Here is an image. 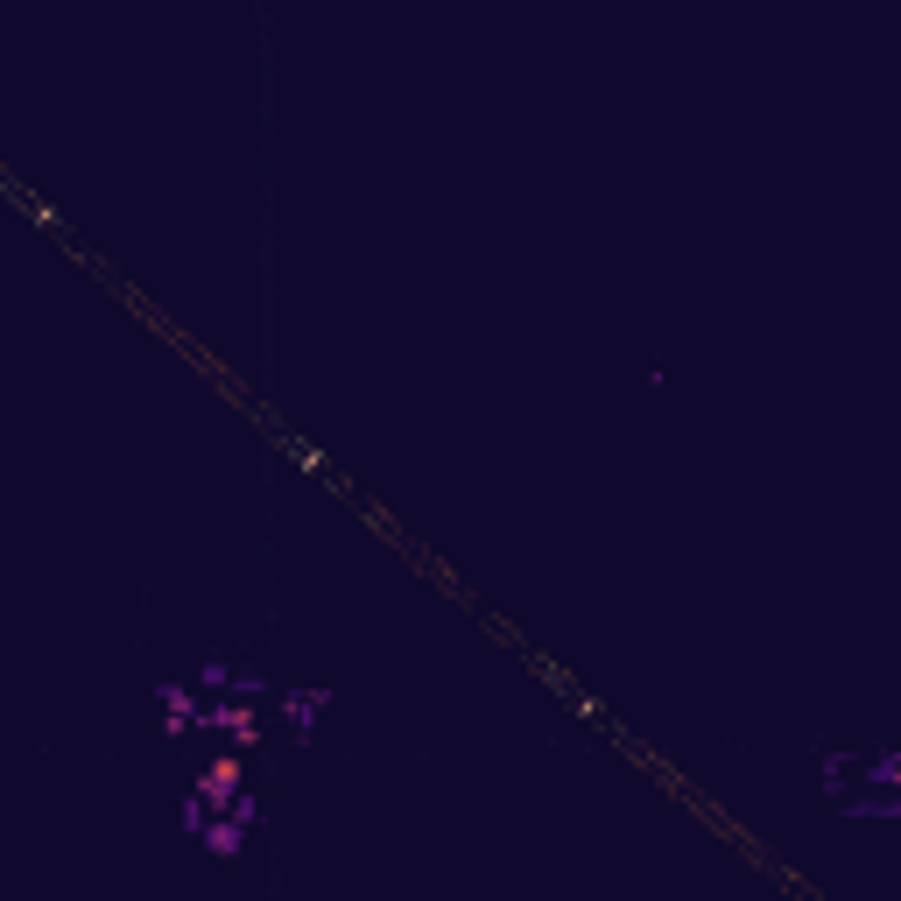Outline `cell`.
Instances as JSON below:
<instances>
[{
	"label": "cell",
	"instance_id": "3",
	"mask_svg": "<svg viewBox=\"0 0 901 901\" xmlns=\"http://www.w3.org/2000/svg\"><path fill=\"white\" fill-rule=\"evenodd\" d=\"M204 726H212V733H226L233 747L261 740V726H254V712H247V704H212V712H204Z\"/></svg>",
	"mask_w": 901,
	"mask_h": 901
},
{
	"label": "cell",
	"instance_id": "1",
	"mask_svg": "<svg viewBox=\"0 0 901 901\" xmlns=\"http://www.w3.org/2000/svg\"><path fill=\"white\" fill-rule=\"evenodd\" d=\"M233 796H240V761H212V767H204V781H198V803L204 810H226Z\"/></svg>",
	"mask_w": 901,
	"mask_h": 901
},
{
	"label": "cell",
	"instance_id": "2",
	"mask_svg": "<svg viewBox=\"0 0 901 901\" xmlns=\"http://www.w3.org/2000/svg\"><path fill=\"white\" fill-rule=\"evenodd\" d=\"M155 698H162V733H170V740H184V733L198 726V704H190V690H184V684H162Z\"/></svg>",
	"mask_w": 901,
	"mask_h": 901
},
{
	"label": "cell",
	"instance_id": "4",
	"mask_svg": "<svg viewBox=\"0 0 901 901\" xmlns=\"http://www.w3.org/2000/svg\"><path fill=\"white\" fill-rule=\"evenodd\" d=\"M198 684H204V690H226V684H233V676H226V662H204V670H198Z\"/></svg>",
	"mask_w": 901,
	"mask_h": 901
}]
</instances>
